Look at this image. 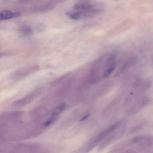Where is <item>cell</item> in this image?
<instances>
[{
  "instance_id": "6da1fadb",
  "label": "cell",
  "mask_w": 153,
  "mask_h": 153,
  "mask_svg": "<svg viewBox=\"0 0 153 153\" xmlns=\"http://www.w3.org/2000/svg\"><path fill=\"white\" fill-rule=\"evenodd\" d=\"M33 68L26 67L18 69L10 76L11 80L14 81H19L22 80L30 74L33 71Z\"/></svg>"
},
{
  "instance_id": "7a4b0ae2",
  "label": "cell",
  "mask_w": 153,
  "mask_h": 153,
  "mask_svg": "<svg viewBox=\"0 0 153 153\" xmlns=\"http://www.w3.org/2000/svg\"><path fill=\"white\" fill-rule=\"evenodd\" d=\"M34 95L29 94L17 100L12 104V106L15 107H20L26 105L33 100Z\"/></svg>"
},
{
  "instance_id": "3957f363",
  "label": "cell",
  "mask_w": 153,
  "mask_h": 153,
  "mask_svg": "<svg viewBox=\"0 0 153 153\" xmlns=\"http://www.w3.org/2000/svg\"><path fill=\"white\" fill-rule=\"evenodd\" d=\"M21 13L18 12H12L9 10L0 11V21H3L13 19L20 17Z\"/></svg>"
},
{
  "instance_id": "277c9868",
  "label": "cell",
  "mask_w": 153,
  "mask_h": 153,
  "mask_svg": "<svg viewBox=\"0 0 153 153\" xmlns=\"http://www.w3.org/2000/svg\"><path fill=\"white\" fill-rule=\"evenodd\" d=\"M118 124L112 125L109 127L105 131L100 133L97 138V141H100L106 136L108 135V134L114 131L116 128Z\"/></svg>"
},
{
  "instance_id": "5b68a950",
  "label": "cell",
  "mask_w": 153,
  "mask_h": 153,
  "mask_svg": "<svg viewBox=\"0 0 153 153\" xmlns=\"http://www.w3.org/2000/svg\"><path fill=\"white\" fill-rule=\"evenodd\" d=\"M19 31L23 35H29L33 32V30L30 27L26 25H23L19 29Z\"/></svg>"
},
{
  "instance_id": "8992f818",
  "label": "cell",
  "mask_w": 153,
  "mask_h": 153,
  "mask_svg": "<svg viewBox=\"0 0 153 153\" xmlns=\"http://www.w3.org/2000/svg\"><path fill=\"white\" fill-rule=\"evenodd\" d=\"M116 65V61L112 63L108 67L106 71H105L104 75V78H106L111 75Z\"/></svg>"
},
{
  "instance_id": "52a82bcc",
  "label": "cell",
  "mask_w": 153,
  "mask_h": 153,
  "mask_svg": "<svg viewBox=\"0 0 153 153\" xmlns=\"http://www.w3.org/2000/svg\"><path fill=\"white\" fill-rule=\"evenodd\" d=\"M66 104L65 103L61 104L52 112L51 116L52 117H55L60 114L65 109Z\"/></svg>"
},
{
  "instance_id": "ba28073f",
  "label": "cell",
  "mask_w": 153,
  "mask_h": 153,
  "mask_svg": "<svg viewBox=\"0 0 153 153\" xmlns=\"http://www.w3.org/2000/svg\"><path fill=\"white\" fill-rule=\"evenodd\" d=\"M69 17L72 20H76L79 19L81 17V15L80 12H76L70 14Z\"/></svg>"
},
{
  "instance_id": "9c48e42d",
  "label": "cell",
  "mask_w": 153,
  "mask_h": 153,
  "mask_svg": "<svg viewBox=\"0 0 153 153\" xmlns=\"http://www.w3.org/2000/svg\"><path fill=\"white\" fill-rule=\"evenodd\" d=\"M53 117V118L48 120L47 122L43 124V126H48L53 124L55 120V117L54 118V117Z\"/></svg>"
},
{
  "instance_id": "30bf717a",
  "label": "cell",
  "mask_w": 153,
  "mask_h": 153,
  "mask_svg": "<svg viewBox=\"0 0 153 153\" xmlns=\"http://www.w3.org/2000/svg\"><path fill=\"white\" fill-rule=\"evenodd\" d=\"M45 29V25L42 24H40L38 25L37 28V30L39 31H43Z\"/></svg>"
},
{
  "instance_id": "8fae6325",
  "label": "cell",
  "mask_w": 153,
  "mask_h": 153,
  "mask_svg": "<svg viewBox=\"0 0 153 153\" xmlns=\"http://www.w3.org/2000/svg\"><path fill=\"white\" fill-rule=\"evenodd\" d=\"M11 53L8 51L0 52V57L7 56L11 55Z\"/></svg>"
},
{
  "instance_id": "7c38bea8",
  "label": "cell",
  "mask_w": 153,
  "mask_h": 153,
  "mask_svg": "<svg viewBox=\"0 0 153 153\" xmlns=\"http://www.w3.org/2000/svg\"><path fill=\"white\" fill-rule=\"evenodd\" d=\"M90 116V114H88L86 115L83 118H82L80 120V121L81 122V121H84V120H86V119L89 117Z\"/></svg>"
},
{
  "instance_id": "4fadbf2b",
  "label": "cell",
  "mask_w": 153,
  "mask_h": 153,
  "mask_svg": "<svg viewBox=\"0 0 153 153\" xmlns=\"http://www.w3.org/2000/svg\"><path fill=\"white\" fill-rule=\"evenodd\" d=\"M139 140V139L138 138H134L133 139V142H138Z\"/></svg>"
}]
</instances>
